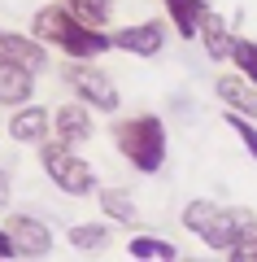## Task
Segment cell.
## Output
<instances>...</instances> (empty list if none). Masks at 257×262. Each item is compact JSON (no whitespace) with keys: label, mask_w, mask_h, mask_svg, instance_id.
Returning <instances> with one entry per match:
<instances>
[{"label":"cell","mask_w":257,"mask_h":262,"mask_svg":"<svg viewBox=\"0 0 257 262\" xmlns=\"http://www.w3.org/2000/svg\"><path fill=\"white\" fill-rule=\"evenodd\" d=\"M113 48L131 57H157L166 48V22L161 18H148V22H131V27L113 31Z\"/></svg>","instance_id":"ba28073f"},{"label":"cell","mask_w":257,"mask_h":262,"mask_svg":"<svg viewBox=\"0 0 257 262\" xmlns=\"http://www.w3.org/2000/svg\"><path fill=\"white\" fill-rule=\"evenodd\" d=\"M113 149L139 170V175H157L166 166V153H170V136H166V122L157 114H131V118L113 122Z\"/></svg>","instance_id":"3957f363"},{"label":"cell","mask_w":257,"mask_h":262,"mask_svg":"<svg viewBox=\"0 0 257 262\" xmlns=\"http://www.w3.org/2000/svg\"><path fill=\"white\" fill-rule=\"evenodd\" d=\"M209 9V0H166V13H170V27L179 39H196L201 35V18Z\"/></svg>","instance_id":"5bb4252c"},{"label":"cell","mask_w":257,"mask_h":262,"mask_svg":"<svg viewBox=\"0 0 257 262\" xmlns=\"http://www.w3.org/2000/svg\"><path fill=\"white\" fill-rule=\"evenodd\" d=\"M96 201H101V210H105L109 223H122V227H135L139 223L135 196H131L127 188H96Z\"/></svg>","instance_id":"9a60e30c"},{"label":"cell","mask_w":257,"mask_h":262,"mask_svg":"<svg viewBox=\"0 0 257 262\" xmlns=\"http://www.w3.org/2000/svg\"><path fill=\"white\" fill-rule=\"evenodd\" d=\"M0 66H18V70H31V75H44L48 70V44L35 39L27 31H5L0 27Z\"/></svg>","instance_id":"8992f818"},{"label":"cell","mask_w":257,"mask_h":262,"mask_svg":"<svg viewBox=\"0 0 257 262\" xmlns=\"http://www.w3.org/2000/svg\"><path fill=\"white\" fill-rule=\"evenodd\" d=\"M214 96L222 101V110H236V114H244V118H257V83L244 79L240 70L214 79Z\"/></svg>","instance_id":"8fae6325"},{"label":"cell","mask_w":257,"mask_h":262,"mask_svg":"<svg viewBox=\"0 0 257 262\" xmlns=\"http://www.w3.org/2000/svg\"><path fill=\"white\" fill-rule=\"evenodd\" d=\"M61 79H65V88H70V92L79 96L83 105H92L96 114H118V105H122L118 83L105 75L101 66H92V61H74V66H65V70H61Z\"/></svg>","instance_id":"5b68a950"},{"label":"cell","mask_w":257,"mask_h":262,"mask_svg":"<svg viewBox=\"0 0 257 262\" xmlns=\"http://www.w3.org/2000/svg\"><path fill=\"white\" fill-rule=\"evenodd\" d=\"M13 196V184H9V170H0V206H9Z\"/></svg>","instance_id":"603a6c76"},{"label":"cell","mask_w":257,"mask_h":262,"mask_svg":"<svg viewBox=\"0 0 257 262\" xmlns=\"http://www.w3.org/2000/svg\"><path fill=\"white\" fill-rule=\"evenodd\" d=\"M127 258H135V262H170V258H179V249L166 241V236L139 232V236L127 241Z\"/></svg>","instance_id":"2e32d148"},{"label":"cell","mask_w":257,"mask_h":262,"mask_svg":"<svg viewBox=\"0 0 257 262\" xmlns=\"http://www.w3.org/2000/svg\"><path fill=\"white\" fill-rule=\"evenodd\" d=\"M39 170H44L48 184H53L57 192H65V196H87V192L101 188L92 162H83L79 149H70V144H61V140L39 144Z\"/></svg>","instance_id":"277c9868"},{"label":"cell","mask_w":257,"mask_h":262,"mask_svg":"<svg viewBox=\"0 0 257 262\" xmlns=\"http://www.w3.org/2000/svg\"><path fill=\"white\" fill-rule=\"evenodd\" d=\"M201 48H205V57L209 61H231V48H236V35H231V27H227V18H222L218 9H205V18H201Z\"/></svg>","instance_id":"7c38bea8"},{"label":"cell","mask_w":257,"mask_h":262,"mask_svg":"<svg viewBox=\"0 0 257 262\" xmlns=\"http://www.w3.org/2000/svg\"><path fill=\"white\" fill-rule=\"evenodd\" d=\"M65 5H70V13H79L87 27H101L105 31L113 22V0H65Z\"/></svg>","instance_id":"ac0fdd59"},{"label":"cell","mask_w":257,"mask_h":262,"mask_svg":"<svg viewBox=\"0 0 257 262\" xmlns=\"http://www.w3.org/2000/svg\"><path fill=\"white\" fill-rule=\"evenodd\" d=\"M92 136H96L92 105H83L79 96H74V101H65V105H57V110H53V140L70 144V149H83Z\"/></svg>","instance_id":"52a82bcc"},{"label":"cell","mask_w":257,"mask_h":262,"mask_svg":"<svg viewBox=\"0 0 257 262\" xmlns=\"http://www.w3.org/2000/svg\"><path fill=\"white\" fill-rule=\"evenodd\" d=\"M9 136L18 144H31V149H39L44 140H53V110H44V105H18V110L9 114Z\"/></svg>","instance_id":"30bf717a"},{"label":"cell","mask_w":257,"mask_h":262,"mask_svg":"<svg viewBox=\"0 0 257 262\" xmlns=\"http://www.w3.org/2000/svg\"><path fill=\"white\" fill-rule=\"evenodd\" d=\"M183 227L205 245V249L222 253L227 258L244 236L257 232V214L253 210H240V206H218V201H188L183 206Z\"/></svg>","instance_id":"7a4b0ae2"},{"label":"cell","mask_w":257,"mask_h":262,"mask_svg":"<svg viewBox=\"0 0 257 262\" xmlns=\"http://www.w3.org/2000/svg\"><path fill=\"white\" fill-rule=\"evenodd\" d=\"M31 35L44 39L48 48H57V53H65L70 61H96V57H105L113 48V35L101 27H87V22L79 18V13H70V5H39L35 13H31Z\"/></svg>","instance_id":"6da1fadb"},{"label":"cell","mask_w":257,"mask_h":262,"mask_svg":"<svg viewBox=\"0 0 257 262\" xmlns=\"http://www.w3.org/2000/svg\"><path fill=\"white\" fill-rule=\"evenodd\" d=\"M9 236L18 245V258H48L53 253V227L35 214H9Z\"/></svg>","instance_id":"9c48e42d"},{"label":"cell","mask_w":257,"mask_h":262,"mask_svg":"<svg viewBox=\"0 0 257 262\" xmlns=\"http://www.w3.org/2000/svg\"><path fill=\"white\" fill-rule=\"evenodd\" d=\"M222 118H227L231 136H236V140L248 149V158L257 162V118H244V114H236V110H222Z\"/></svg>","instance_id":"d6986e66"},{"label":"cell","mask_w":257,"mask_h":262,"mask_svg":"<svg viewBox=\"0 0 257 262\" xmlns=\"http://www.w3.org/2000/svg\"><path fill=\"white\" fill-rule=\"evenodd\" d=\"M35 79L31 70H18V66H0V105L5 110H18V105L35 101Z\"/></svg>","instance_id":"4fadbf2b"},{"label":"cell","mask_w":257,"mask_h":262,"mask_svg":"<svg viewBox=\"0 0 257 262\" xmlns=\"http://www.w3.org/2000/svg\"><path fill=\"white\" fill-rule=\"evenodd\" d=\"M231 66H236L244 79H253V83H257V39L236 35V48H231Z\"/></svg>","instance_id":"ffe728a7"},{"label":"cell","mask_w":257,"mask_h":262,"mask_svg":"<svg viewBox=\"0 0 257 262\" xmlns=\"http://www.w3.org/2000/svg\"><path fill=\"white\" fill-rule=\"evenodd\" d=\"M0 258H18V245H13L9 227H0Z\"/></svg>","instance_id":"7402d4cb"},{"label":"cell","mask_w":257,"mask_h":262,"mask_svg":"<svg viewBox=\"0 0 257 262\" xmlns=\"http://www.w3.org/2000/svg\"><path fill=\"white\" fill-rule=\"evenodd\" d=\"M65 241L79 253H101L105 245H109V223H74L70 232H65Z\"/></svg>","instance_id":"e0dca14e"},{"label":"cell","mask_w":257,"mask_h":262,"mask_svg":"<svg viewBox=\"0 0 257 262\" xmlns=\"http://www.w3.org/2000/svg\"><path fill=\"white\" fill-rule=\"evenodd\" d=\"M227 258H231V262H257V232H253V236H244V241H240L236 249L227 253Z\"/></svg>","instance_id":"44dd1931"}]
</instances>
